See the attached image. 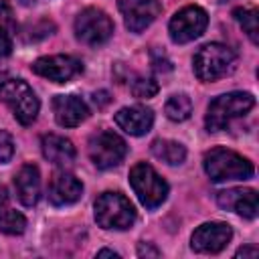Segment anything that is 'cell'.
<instances>
[{
    "label": "cell",
    "mask_w": 259,
    "mask_h": 259,
    "mask_svg": "<svg viewBox=\"0 0 259 259\" xmlns=\"http://www.w3.org/2000/svg\"><path fill=\"white\" fill-rule=\"evenodd\" d=\"M93 101H95V103H97V101L107 103V101H109V97H107V93H105V91H101V93H95V95H93Z\"/></svg>",
    "instance_id": "f546056e"
},
{
    "label": "cell",
    "mask_w": 259,
    "mask_h": 259,
    "mask_svg": "<svg viewBox=\"0 0 259 259\" xmlns=\"http://www.w3.org/2000/svg\"><path fill=\"white\" fill-rule=\"evenodd\" d=\"M253 105H255V97L245 91H231V93L219 95L217 99L210 101L206 109V117H204L206 130L208 132L225 130L233 119L251 111Z\"/></svg>",
    "instance_id": "7a4b0ae2"
},
{
    "label": "cell",
    "mask_w": 259,
    "mask_h": 259,
    "mask_svg": "<svg viewBox=\"0 0 259 259\" xmlns=\"http://www.w3.org/2000/svg\"><path fill=\"white\" fill-rule=\"evenodd\" d=\"M115 123L130 136H144L150 132L154 123V113L150 107L144 105H132V107H121L113 115Z\"/></svg>",
    "instance_id": "2e32d148"
},
{
    "label": "cell",
    "mask_w": 259,
    "mask_h": 259,
    "mask_svg": "<svg viewBox=\"0 0 259 259\" xmlns=\"http://www.w3.org/2000/svg\"><path fill=\"white\" fill-rule=\"evenodd\" d=\"M125 154L127 144L113 132H99L89 140V158L101 170L117 166Z\"/></svg>",
    "instance_id": "ba28073f"
},
{
    "label": "cell",
    "mask_w": 259,
    "mask_h": 259,
    "mask_svg": "<svg viewBox=\"0 0 259 259\" xmlns=\"http://www.w3.org/2000/svg\"><path fill=\"white\" fill-rule=\"evenodd\" d=\"M257 253H259V251H257L255 247H241L235 255H237V257H257Z\"/></svg>",
    "instance_id": "83f0119b"
},
{
    "label": "cell",
    "mask_w": 259,
    "mask_h": 259,
    "mask_svg": "<svg viewBox=\"0 0 259 259\" xmlns=\"http://www.w3.org/2000/svg\"><path fill=\"white\" fill-rule=\"evenodd\" d=\"M26 227L24 214L12 208H0V231L6 235H20Z\"/></svg>",
    "instance_id": "7402d4cb"
},
{
    "label": "cell",
    "mask_w": 259,
    "mask_h": 259,
    "mask_svg": "<svg viewBox=\"0 0 259 259\" xmlns=\"http://www.w3.org/2000/svg\"><path fill=\"white\" fill-rule=\"evenodd\" d=\"M75 34L81 42L97 47V45H103L113 34V22L103 10L85 8L75 18Z\"/></svg>",
    "instance_id": "52a82bcc"
},
{
    "label": "cell",
    "mask_w": 259,
    "mask_h": 259,
    "mask_svg": "<svg viewBox=\"0 0 259 259\" xmlns=\"http://www.w3.org/2000/svg\"><path fill=\"white\" fill-rule=\"evenodd\" d=\"M138 255L140 257H160V251L152 243H140L138 245Z\"/></svg>",
    "instance_id": "484cf974"
},
{
    "label": "cell",
    "mask_w": 259,
    "mask_h": 259,
    "mask_svg": "<svg viewBox=\"0 0 259 259\" xmlns=\"http://www.w3.org/2000/svg\"><path fill=\"white\" fill-rule=\"evenodd\" d=\"M217 202L227 208L233 210L245 219H255L257 217V190L253 188H229L217 194Z\"/></svg>",
    "instance_id": "4fadbf2b"
},
{
    "label": "cell",
    "mask_w": 259,
    "mask_h": 259,
    "mask_svg": "<svg viewBox=\"0 0 259 259\" xmlns=\"http://www.w3.org/2000/svg\"><path fill=\"white\" fill-rule=\"evenodd\" d=\"M162 10L158 0H119V12L123 14V22L127 30L142 32L150 26Z\"/></svg>",
    "instance_id": "7c38bea8"
},
{
    "label": "cell",
    "mask_w": 259,
    "mask_h": 259,
    "mask_svg": "<svg viewBox=\"0 0 259 259\" xmlns=\"http://www.w3.org/2000/svg\"><path fill=\"white\" fill-rule=\"evenodd\" d=\"M206 24H208V16L200 6H186L172 16L168 24L170 38L178 45L190 42L204 32Z\"/></svg>",
    "instance_id": "9c48e42d"
},
{
    "label": "cell",
    "mask_w": 259,
    "mask_h": 259,
    "mask_svg": "<svg viewBox=\"0 0 259 259\" xmlns=\"http://www.w3.org/2000/svg\"><path fill=\"white\" fill-rule=\"evenodd\" d=\"M10 51H12V40H10V34H8V32H4V30H0V57L10 55Z\"/></svg>",
    "instance_id": "4316f807"
},
{
    "label": "cell",
    "mask_w": 259,
    "mask_h": 259,
    "mask_svg": "<svg viewBox=\"0 0 259 259\" xmlns=\"http://www.w3.org/2000/svg\"><path fill=\"white\" fill-rule=\"evenodd\" d=\"M6 202H8V194H6V188L0 184V208H4Z\"/></svg>",
    "instance_id": "f1b7e54d"
},
{
    "label": "cell",
    "mask_w": 259,
    "mask_h": 259,
    "mask_svg": "<svg viewBox=\"0 0 259 259\" xmlns=\"http://www.w3.org/2000/svg\"><path fill=\"white\" fill-rule=\"evenodd\" d=\"M95 221L101 229H130L136 221L134 204L119 192H103L95 200Z\"/></svg>",
    "instance_id": "3957f363"
},
{
    "label": "cell",
    "mask_w": 259,
    "mask_h": 259,
    "mask_svg": "<svg viewBox=\"0 0 259 259\" xmlns=\"http://www.w3.org/2000/svg\"><path fill=\"white\" fill-rule=\"evenodd\" d=\"M132 93L134 97L138 99H148V97H154L158 93V83L150 77H138L134 83H132Z\"/></svg>",
    "instance_id": "603a6c76"
},
{
    "label": "cell",
    "mask_w": 259,
    "mask_h": 259,
    "mask_svg": "<svg viewBox=\"0 0 259 259\" xmlns=\"http://www.w3.org/2000/svg\"><path fill=\"white\" fill-rule=\"evenodd\" d=\"M164 111H166L168 119H172V121H184L192 113V101L186 95H182V93L180 95H172L166 101Z\"/></svg>",
    "instance_id": "ffe728a7"
},
{
    "label": "cell",
    "mask_w": 259,
    "mask_h": 259,
    "mask_svg": "<svg viewBox=\"0 0 259 259\" xmlns=\"http://www.w3.org/2000/svg\"><path fill=\"white\" fill-rule=\"evenodd\" d=\"M150 150L154 158L162 160L168 166H178L186 158V148L180 142H172V140H154Z\"/></svg>",
    "instance_id": "d6986e66"
},
{
    "label": "cell",
    "mask_w": 259,
    "mask_h": 259,
    "mask_svg": "<svg viewBox=\"0 0 259 259\" xmlns=\"http://www.w3.org/2000/svg\"><path fill=\"white\" fill-rule=\"evenodd\" d=\"M0 101H4L12 109L14 117L22 125H30L36 119V113L40 107L34 91L22 79H8L0 83Z\"/></svg>",
    "instance_id": "8992f818"
},
{
    "label": "cell",
    "mask_w": 259,
    "mask_h": 259,
    "mask_svg": "<svg viewBox=\"0 0 259 259\" xmlns=\"http://www.w3.org/2000/svg\"><path fill=\"white\" fill-rule=\"evenodd\" d=\"M14 188L18 194V200L24 206H34L40 198V174L34 164H24L16 178H14Z\"/></svg>",
    "instance_id": "e0dca14e"
},
{
    "label": "cell",
    "mask_w": 259,
    "mask_h": 259,
    "mask_svg": "<svg viewBox=\"0 0 259 259\" xmlns=\"http://www.w3.org/2000/svg\"><path fill=\"white\" fill-rule=\"evenodd\" d=\"M32 71L49 81L55 83H67L75 75L83 71V65L79 59L71 55H51V57H40L32 63Z\"/></svg>",
    "instance_id": "30bf717a"
},
{
    "label": "cell",
    "mask_w": 259,
    "mask_h": 259,
    "mask_svg": "<svg viewBox=\"0 0 259 259\" xmlns=\"http://www.w3.org/2000/svg\"><path fill=\"white\" fill-rule=\"evenodd\" d=\"M18 28L16 24V18H14V12L10 8V4L6 0H0V30L8 32V34H14Z\"/></svg>",
    "instance_id": "cb8c5ba5"
},
{
    "label": "cell",
    "mask_w": 259,
    "mask_h": 259,
    "mask_svg": "<svg viewBox=\"0 0 259 259\" xmlns=\"http://www.w3.org/2000/svg\"><path fill=\"white\" fill-rule=\"evenodd\" d=\"M55 119L63 127H75L89 117L87 103L77 95H57L53 99Z\"/></svg>",
    "instance_id": "5bb4252c"
},
{
    "label": "cell",
    "mask_w": 259,
    "mask_h": 259,
    "mask_svg": "<svg viewBox=\"0 0 259 259\" xmlns=\"http://www.w3.org/2000/svg\"><path fill=\"white\" fill-rule=\"evenodd\" d=\"M130 184H132L138 200L146 208L160 206L168 196L166 180L146 162H140L130 170Z\"/></svg>",
    "instance_id": "5b68a950"
},
{
    "label": "cell",
    "mask_w": 259,
    "mask_h": 259,
    "mask_svg": "<svg viewBox=\"0 0 259 259\" xmlns=\"http://www.w3.org/2000/svg\"><path fill=\"white\" fill-rule=\"evenodd\" d=\"M235 61L237 57L229 47L221 42H208L200 47L194 55V73L200 81H214L231 73Z\"/></svg>",
    "instance_id": "277c9868"
},
{
    "label": "cell",
    "mask_w": 259,
    "mask_h": 259,
    "mask_svg": "<svg viewBox=\"0 0 259 259\" xmlns=\"http://www.w3.org/2000/svg\"><path fill=\"white\" fill-rule=\"evenodd\" d=\"M40 148H42V156L53 162L55 166H61V168H67L75 162V146L71 144V140L63 138V136H57V134H49V136H42V142H40Z\"/></svg>",
    "instance_id": "ac0fdd59"
},
{
    "label": "cell",
    "mask_w": 259,
    "mask_h": 259,
    "mask_svg": "<svg viewBox=\"0 0 259 259\" xmlns=\"http://www.w3.org/2000/svg\"><path fill=\"white\" fill-rule=\"evenodd\" d=\"M202 166H204V172L208 174V178L212 182L247 180L255 172L253 164L247 158H243L241 154L227 150V148H212L210 152H206Z\"/></svg>",
    "instance_id": "6da1fadb"
},
{
    "label": "cell",
    "mask_w": 259,
    "mask_h": 259,
    "mask_svg": "<svg viewBox=\"0 0 259 259\" xmlns=\"http://www.w3.org/2000/svg\"><path fill=\"white\" fill-rule=\"evenodd\" d=\"M14 154V142L8 132L0 130V164H6Z\"/></svg>",
    "instance_id": "d4e9b609"
},
{
    "label": "cell",
    "mask_w": 259,
    "mask_h": 259,
    "mask_svg": "<svg viewBox=\"0 0 259 259\" xmlns=\"http://www.w3.org/2000/svg\"><path fill=\"white\" fill-rule=\"evenodd\" d=\"M47 194L55 206H67L81 198L83 184L69 172H57V174H53V178L49 182Z\"/></svg>",
    "instance_id": "9a60e30c"
},
{
    "label": "cell",
    "mask_w": 259,
    "mask_h": 259,
    "mask_svg": "<svg viewBox=\"0 0 259 259\" xmlns=\"http://www.w3.org/2000/svg\"><path fill=\"white\" fill-rule=\"evenodd\" d=\"M233 16L235 20L241 24L243 32H247V36L251 38L253 45L259 42V28H257V10L255 8H237L233 10Z\"/></svg>",
    "instance_id": "44dd1931"
},
{
    "label": "cell",
    "mask_w": 259,
    "mask_h": 259,
    "mask_svg": "<svg viewBox=\"0 0 259 259\" xmlns=\"http://www.w3.org/2000/svg\"><path fill=\"white\" fill-rule=\"evenodd\" d=\"M97 257H119L115 251H111V249H101L99 253H97Z\"/></svg>",
    "instance_id": "4dcf8cb0"
},
{
    "label": "cell",
    "mask_w": 259,
    "mask_h": 259,
    "mask_svg": "<svg viewBox=\"0 0 259 259\" xmlns=\"http://www.w3.org/2000/svg\"><path fill=\"white\" fill-rule=\"evenodd\" d=\"M231 237L233 231L227 223H204L192 233L190 247L196 253H219L229 245Z\"/></svg>",
    "instance_id": "8fae6325"
}]
</instances>
